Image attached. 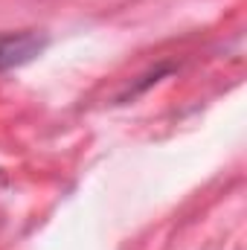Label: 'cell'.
Returning <instances> with one entry per match:
<instances>
[{
  "mask_svg": "<svg viewBox=\"0 0 247 250\" xmlns=\"http://www.w3.org/2000/svg\"><path fill=\"white\" fill-rule=\"evenodd\" d=\"M47 47V38L38 32H18V35H0V70L21 67L32 62Z\"/></svg>",
  "mask_w": 247,
  "mask_h": 250,
  "instance_id": "obj_1",
  "label": "cell"
}]
</instances>
